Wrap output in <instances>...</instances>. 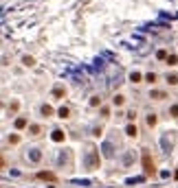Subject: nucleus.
<instances>
[{
  "instance_id": "nucleus-1",
  "label": "nucleus",
  "mask_w": 178,
  "mask_h": 188,
  "mask_svg": "<svg viewBox=\"0 0 178 188\" xmlns=\"http://www.w3.org/2000/svg\"><path fill=\"white\" fill-rule=\"evenodd\" d=\"M84 166H86L88 171H95V168H99V151H95V149H88V151L84 153Z\"/></svg>"
},
{
  "instance_id": "nucleus-2",
  "label": "nucleus",
  "mask_w": 178,
  "mask_h": 188,
  "mask_svg": "<svg viewBox=\"0 0 178 188\" xmlns=\"http://www.w3.org/2000/svg\"><path fill=\"white\" fill-rule=\"evenodd\" d=\"M143 171L147 175L154 173V162H152V157H149V153H143Z\"/></svg>"
},
{
  "instance_id": "nucleus-3",
  "label": "nucleus",
  "mask_w": 178,
  "mask_h": 188,
  "mask_svg": "<svg viewBox=\"0 0 178 188\" xmlns=\"http://www.w3.org/2000/svg\"><path fill=\"white\" fill-rule=\"evenodd\" d=\"M101 153H104V157H115V144L106 140V142L101 144Z\"/></svg>"
},
{
  "instance_id": "nucleus-4",
  "label": "nucleus",
  "mask_w": 178,
  "mask_h": 188,
  "mask_svg": "<svg viewBox=\"0 0 178 188\" xmlns=\"http://www.w3.org/2000/svg\"><path fill=\"white\" fill-rule=\"evenodd\" d=\"M161 147H163L165 153H172V140H169V136H167V134L161 138Z\"/></svg>"
},
{
  "instance_id": "nucleus-5",
  "label": "nucleus",
  "mask_w": 178,
  "mask_h": 188,
  "mask_svg": "<svg viewBox=\"0 0 178 188\" xmlns=\"http://www.w3.org/2000/svg\"><path fill=\"white\" fill-rule=\"evenodd\" d=\"M26 155H29L31 162H40V160H42V151H40V149H29Z\"/></svg>"
},
{
  "instance_id": "nucleus-6",
  "label": "nucleus",
  "mask_w": 178,
  "mask_h": 188,
  "mask_svg": "<svg viewBox=\"0 0 178 188\" xmlns=\"http://www.w3.org/2000/svg\"><path fill=\"white\" fill-rule=\"evenodd\" d=\"M51 138L55 140V142H62V140H64V131H62V129H55Z\"/></svg>"
},
{
  "instance_id": "nucleus-7",
  "label": "nucleus",
  "mask_w": 178,
  "mask_h": 188,
  "mask_svg": "<svg viewBox=\"0 0 178 188\" xmlns=\"http://www.w3.org/2000/svg\"><path fill=\"white\" fill-rule=\"evenodd\" d=\"M37 177H40V180H49V182H53V180H55V175H53V173H46V171L37 173Z\"/></svg>"
},
{
  "instance_id": "nucleus-8",
  "label": "nucleus",
  "mask_w": 178,
  "mask_h": 188,
  "mask_svg": "<svg viewBox=\"0 0 178 188\" xmlns=\"http://www.w3.org/2000/svg\"><path fill=\"white\" fill-rule=\"evenodd\" d=\"M125 134L132 136V138H136V134H139V131H136V125H128V127H125Z\"/></svg>"
},
{
  "instance_id": "nucleus-9",
  "label": "nucleus",
  "mask_w": 178,
  "mask_h": 188,
  "mask_svg": "<svg viewBox=\"0 0 178 188\" xmlns=\"http://www.w3.org/2000/svg\"><path fill=\"white\" fill-rule=\"evenodd\" d=\"M112 103H115L117 107H119V105H123V103H125V96H121V94H117V96L112 99Z\"/></svg>"
},
{
  "instance_id": "nucleus-10",
  "label": "nucleus",
  "mask_w": 178,
  "mask_h": 188,
  "mask_svg": "<svg viewBox=\"0 0 178 188\" xmlns=\"http://www.w3.org/2000/svg\"><path fill=\"white\" fill-rule=\"evenodd\" d=\"M57 114H60V118H68L70 112H68V107H60V109H57Z\"/></svg>"
},
{
  "instance_id": "nucleus-11",
  "label": "nucleus",
  "mask_w": 178,
  "mask_h": 188,
  "mask_svg": "<svg viewBox=\"0 0 178 188\" xmlns=\"http://www.w3.org/2000/svg\"><path fill=\"white\" fill-rule=\"evenodd\" d=\"M53 96H55V99H62V96H64V88H60V86H57V88L53 90Z\"/></svg>"
},
{
  "instance_id": "nucleus-12",
  "label": "nucleus",
  "mask_w": 178,
  "mask_h": 188,
  "mask_svg": "<svg viewBox=\"0 0 178 188\" xmlns=\"http://www.w3.org/2000/svg\"><path fill=\"white\" fill-rule=\"evenodd\" d=\"M22 63H24V66H33V63H35V59H33V57H29V55H24V57H22Z\"/></svg>"
},
{
  "instance_id": "nucleus-13",
  "label": "nucleus",
  "mask_w": 178,
  "mask_h": 188,
  "mask_svg": "<svg viewBox=\"0 0 178 188\" xmlns=\"http://www.w3.org/2000/svg\"><path fill=\"white\" fill-rule=\"evenodd\" d=\"M143 182V177H130V180L125 182V184H130V186H134V184H141Z\"/></svg>"
},
{
  "instance_id": "nucleus-14",
  "label": "nucleus",
  "mask_w": 178,
  "mask_h": 188,
  "mask_svg": "<svg viewBox=\"0 0 178 188\" xmlns=\"http://www.w3.org/2000/svg\"><path fill=\"white\" fill-rule=\"evenodd\" d=\"M42 114H44V116H51V114H53V107H51V105H42Z\"/></svg>"
},
{
  "instance_id": "nucleus-15",
  "label": "nucleus",
  "mask_w": 178,
  "mask_h": 188,
  "mask_svg": "<svg viewBox=\"0 0 178 188\" xmlns=\"http://www.w3.org/2000/svg\"><path fill=\"white\" fill-rule=\"evenodd\" d=\"M123 164H125V166H130V164H132V153H130V151L123 155Z\"/></svg>"
},
{
  "instance_id": "nucleus-16",
  "label": "nucleus",
  "mask_w": 178,
  "mask_h": 188,
  "mask_svg": "<svg viewBox=\"0 0 178 188\" xmlns=\"http://www.w3.org/2000/svg\"><path fill=\"white\" fill-rule=\"evenodd\" d=\"M167 81H169V86H176V83H178V77H176V74H167Z\"/></svg>"
},
{
  "instance_id": "nucleus-17",
  "label": "nucleus",
  "mask_w": 178,
  "mask_h": 188,
  "mask_svg": "<svg viewBox=\"0 0 178 188\" xmlns=\"http://www.w3.org/2000/svg\"><path fill=\"white\" fill-rule=\"evenodd\" d=\"M147 125H149V127L156 125V114H149V116H147Z\"/></svg>"
},
{
  "instance_id": "nucleus-18",
  "label": "nucleus",
  "mask_w": 178,
  "mask_h": 188,
  "mask_svg": "<svg viewBox=\"0 0 178 188\" xmlns=\"http://www.w3.org/2000/svg\"><path fill=\"white\" fill-rule=\"evenodd\" d=\"M15 127H18V129L26 127V118H18V120H15Z\"/></svg>"
},
{
  "instance_id": "nucleus-19",
  "label": "nucleus",
  "mask_w": 178,
  "mask_h": 188,
  "mask_svg": "<svg viewBox=\"0 0 178 188\" xmlns=\"http://www.w3.org/2000/svg\"><path fill=\"white\" fill-rule=\"evenodd\" d=\"M167 63H169V66H176V63H178V57H176V55H169V57H167Z\"/></svg>"
},
{
  "instance_id": "nucleus-20",
  "label": "nucleus",
  "mask_w": 178,
  "mask_h": 188,
  "mask_svg": "<svg viewBox=\"0 0 178 188\" xmlns=\"http://www.w3.org/2000/svg\"><path fill=\"white\" fill-rule=\"evenodd\" d=\"M130 81H141V72H132V74H130Z\"/></svg>"
},
{
  "instance_id": "nucleus-21",
  "label": "nucleus",
  "mask_w": 178,
  "mask_h": 188,
  "mask_svg": "<svg viewBox=\"0 0 178 188\" xmlns=\"http://www.w3.org/2000/svg\"><path fill=\"white\" fill-rule=\"evenodd\" d=\"M149 96H152V99H165V94H163V92H158V90H154L152 94H149Z\"/></svg>"
},
{
  "instance_id": "nucleus-22",
  "label": "nucleus",
  "mask_w": 178,
  "mask_h": 188,
  "mask_svg": "<svg viewBox=\"0 0 178 188\" xmlns=\"http://www.w3.org/2000/svg\"><path fill=\"white\" fill-rule=\"evenodd\" d=\"M99 103H101V99H99V96H92V99H90V105H92V107H97Z\"/></svg>"
},
{
  "instance_id": "nucleus-23",
  "label": "nucleus",
  "mask_w": 178,
  "mask_h": 188,
  "mask_svg": "<svg viewBox=\"0 0 178 188\" xmlns=\"http://www.w3.org/2000/svg\"><path fill=\"white\" fill-rule=\"evenodd\" d=\"M145 79L152 83V81H156V74H154V72H149V74H145Z\"/></svg>"
},
{
  "instance_id": "nucleus-24",
  "label": "nucleus",
  "mask_w": 178,
  "mask_h": 188,
  "mask_svg": "<svg viewBox=\"0 0 178 188\" xmlns=\"http://www.w3.org/2000/svg\"><path fill=\"white\" fill-rule=\"evenodd\" d=\"M169 112H172V116H174V118H178V105H172V109H169Z\"/></svg>"
},
{
  "instance_id": "nucleus-25",
  "label": "nucleus",
  "mask_w": 178,
  "mask_h": 188,
  "mask_svg": "<svg viewBox=\"0 0 178 188\" xmlns=\"http://www.w3.org/2000/svg\"><path fill=\"white\" fill-rule=\"evenodd\" d=\"M156 57H158V59H167V53H165V50H158Z\"/></svg>"
},
{
  "instance_id": "nucleus-26",
  "label": "nucleus",
  "mask_w": 178,
  "mask_h": 188,
  "mask_svg": "<svg viewBox=\"0 0 178 188\" xmlns=\"http://www.w3.org/2000/svg\"><path fill=\"white\" fill-rule=\"evenodd\" d=\"M31 134L37 136V134H40V127H37V125H31Z\"/></svg>"
},
{
  "instance_id": "nucleus-27",
  "label": "nucleus",
  "mask_w": 178,
  "mask_h": 188,
  "mask_svg": "<svg viewBox=\"0 0 178 188\" xmlns=\"http://www.w3.org/2000/svg\"><path fill=\"white\" fill-rule=\"evenodd\" d=\"M176 180H178V171H176Z\"/></svg>"
}]
</instances>
